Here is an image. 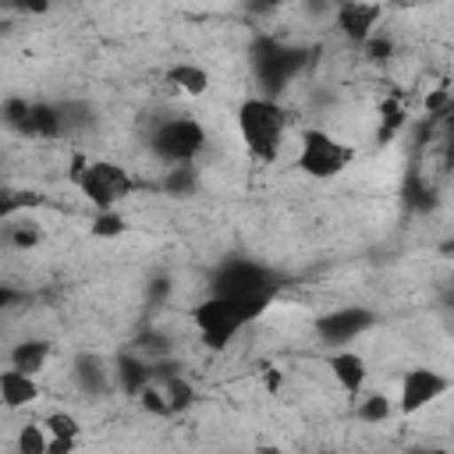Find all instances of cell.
I'll return each instance as SVG.
<instances>
[{
    "mask_svg": "<svg viewBox=\"0 0 454 454\" xmlns=\"http://www.w3.org/2000/svg\"><path fill=\"white\" fill-rule=\"evenodd\" d=\"M238 135L255 163H273L287 138V114L270 96H252L238 106Z\"/></svg>",
    "mask_w": 454,
    "mask_h": 454,
    "instance_id": "obj_1",
    "label": "cell"
},
{
    "mask_svg": "<svg viewBox=\"0 0 454 454\" xmlns=\"http://www.w3.org/2000/svg\"><path fill=\"white\" fill-rule=\"evenodd\" d=\"M355 160V149L348 142H340L337 135L323 131V128H309L301 131V142H298V156H294V167L312 177V181H330L337 174H344Z\"/></svg>",
    "mask_w": 454,
    "mask_h": 454,
    "instance_id": "obj_2",
    "label": "cell"
},
{
    "mask_svg": "<svg viewBox=\"0 0 454 454\" xmlns=\"http://www.w3.org/2000/svg\"><path fill=\"white\" fill-rule=\"evenodd\" d=\"M192 319H195V330H199V337H202V344L209 351H223L245 326L241 309L227 294H209L206 301H199Z\"/></svg>",
    "mask_w": 454,
    "mask_h": 454,
    "instance_id": "obj_3",
    "label": "cell"
},
{
    "mask_svg": "<svg viewBox=\"0 0 454 454\" xmlns=\"http://www.w3.org/2000/svg\"><path fill=\"white\" fill-rule=\"evenodd\" d=\"M206 142H209V135H206L202 121H195V117H170V121H163L153 131L149 145L167 163H192V160H199Z\"/></svg>",
    "mask_w": 454,
    "mask_h": 454,
    "instance_id": "obj_4",
    "label": "cell"
},
{
    "mask_svg": "<svg viewBox=\"0 0 454 454\" xmlns=\"http://www.w3.org/2000/svg\"><path fill=\"white\" fill-rule=\"evenodd\" d=\"M447 390H450V376L447 372L429 369V365L404 369L401 380H397V415L411 419V415L426 411L433 401H440Z\"/></svg>",
    "mask_w": 454,
    "mask_h": 454,
    "instance_id": "obj_5",
    "label": "cell"
},
{
    "mask_svg": "<svg viewBox=\"0 0 454 454\" xmlns=\"http://www.w3.org/2000/svg\"><path fill=\"white\" fill-rule=\"evenodd\" d=\"M380 18H383V4H376V0H344V4L333 11L337 32H340L348 43H355V46H362L369 35H376Z\"/></svg>",
    "mask_w": 454,
    "mask_h": 454,
    "instance_id": "obj_6",
    "label": "cell"
},
{
    "mask_svg": "<svg viewBox=\"0 0 454 454\" xmlns=\"http://www.w3.org/2000/svg\"><path fill=\"white\" fill-rule=\"evenodd\" d=\"M330 376H333V383L348 394V397H358L362 390H365V380H369V362L358 355V351H351V348H340V351H333L330 355Z\"/></svg>",
    "mask_w": 454,
    "mask_h": 454,
    "instance_id": "obj_7",
    "label": "cell"
},
{
    "mask_svg": "<svg viewBox=\"0 0 454 454\" xmlns=\"http://www.w3.org/2000/svg\"><path fill=\"white\" fill-rule=\"evenodd\" d=\"M39 401V383L32 372H21L14 365L0 369V404L7 411H18V408H28Z\"/></svg>",
    "mask_w": 454,
    "mask_h": 454,
    "instance_id": "obj_8",
    "label": "cell"
},
{
    "mask_svg": "<svg viewBox=\"0 0 454 454\" xmlns=\"http://www.w3.org/2000/svg\"><path fill=\"white\" fill-rule=\"evenodd\" d=\"M28 121H32V138L53 142L67 135V114L50 99H28Z\"/></svg>",
    "mask_w": 454,
    "mask_h": 454,
    "instance_id": "obj_9",
    "label": "cell"
},
{
    "mask_svg": "<svg viewBox=\"0 0 454 454\" xmlns=\"http://www.w3.org/2000/svg\"><path fill=\"white\" fill-rule=\"evenodd\" d=\"M46 362H50V344L39 340V337H21L7 351V365L21 369V372H32V376H39L46 369Z\"/></svg>",
    "mask_w": 454,
    "mask_h": 454,
    "instance_id": "obj_10",
    "label": "cell"
},
{
    "mask_svg": "<svg viewBox=\"0 0 454 454\" xmlns=\"http://www.w3.org/2000/svg\"><path fill=\"white\" fill-rule=\"evenodd\" d=\"M167 82L184 96H206L209 92V71L192 60H177L167 67Z\"/></svg>",
    "mask_w": 454,
    "mask_h": 454,
    "instance_id": "obj_11",
    "label": "cell"
},
{
    "mask_svg": "<svg viewBox=\"0 0 454 454\" xmlns=\"http://www.w3.org/2000/svg\"><path fill=\"white\" fill-rule=\"evenodd\" d=\"M92 174L99 177V184L110 192L114 202H124V199L135 192V177H131V170H124V167L114 163V160H92Z\"/></svg>",
    "mask_w": 454,
    "mask_h": 454,
    "instance_id": "obj_12",
    "label": "cell"
},
{
    "mask_svg": "<svg viewBox=\"0 0 454 454\" xmlns=\"http://www.w3.org/2000/svg\"><path fill=\"white\" fill-rule=\"evenodd\" d=\"M369 326V312H355V309H348V312H333V316H323L319 319V330L326 333V340H351L355 333H362Z\"/></svg>",
    "mask_w": 454,
    "mask_h": 454,
    "instance_id": "obj_13",
    "label": "cell"
},
{
    "mask_svg": "<svg viewBox=\"0 0 454 454\" xmlns=\"http://www.w3.org/2000/svg\"><path fill=\"white\" fill-rule=\"evenodd\" d=\"M39 202H43L39 192L14 188V184H4V181H0V223H11L14 216H21L25 209H35Z\"/></svg>",
    "mask_w": 454,
    "mask_h": 454,
    "instance_id": "obj_14",
    "label": "cell"
},
{
    "mask_svg": "<svg viewBox=\"0 0 454 454\" xmlns=\"http://www.w3.org/2000/svg\"><path fill=\"white\" fill-rule=\"evenodd\" d=\"M114 376H117L121 390H128V394L135 397V394L142 390V383H149V380H153V369H149L142 358H135V355H121V358H117Z\"/></svg>",
    "mask_w": 454,
    "mask_h": 454,
    "instance_id": "obj_15",
    "label": "cell"
},
{
    "mask_svg": "<svg viewBox=\"0 0 454 454\" xmlns=\"http://www.w3.org/2000/svg\"><path fill=\"white\" fill-rule=\"evenodd\" d=\"M0 128L21 135V138H32V121H28V99L21 96H7L0 103Z\"/></svg>",
    "mask_w": 454,
    "mask_h": 454,
    "instance_id": "obj_16",
    "label": "cell"
},
{
    "mask_svg": "<svg viewBox=\"0 0 454 454\" xmlns=\"http://www.w3.org/2000/svg\"><path fill=\"white\" fill-rule=\"evenodd\" d=\"M358 404H355V415L362 419V422H369V426H376V422H387L390 415H394V404H390V397L387 394H380V390H362L358 397H355Z\"/></svg>",
    "mask_w": 454,
    "mask_h": 454,
    "instance_id": "obj_17",
    "label": "cell"
},
{
    "mask_svg": "<svg viewBox=\"0 0 454 454\" xmlns=\"http://www.w3.org/2000/svg\"><path fill=\"white\" fill-rule=\"evenodd\" d=\"M160 387H163V397H167L170 415H181V411H188V408L195 404V387H192L181 372H174V376H170V380H163Z\"/></svg>",
    "mask_w": 454,
    "mask_h": 454,
    "instance_id": "obj_18",
    "label": "cell"
},
{
    "mask_svg": "<svg viewBox=\"0 0 454 454\" xmlns=\"http://www.w3.org/2000/svg\"><path fill=\"white\" fill-rule=\"evenodd\" d=\"M128 220L117 213V206L114 209H96V216H92V223H89V234L92 238H99V241H110V238H124L128 234Z\"/></svg>",
    "mask_w": 454,
    "mask_h": 454,
    "instance_id": "obj_19",
    "label": "cell"
},
{
    "mask_svg": "<svg viewBox=\"0 0 454 454\" xmlns=\"http://www.w3.org/2000/svg\"><path fill=\"white\" fill-rule=\"evenodd\" d=\"M43 241V227L35 223V220H11V227H7V245L11 248H18V252H28V248H35Z\"/></svg>",
    "mask_w": 454,
    "mask_h": 454,
    "instance_id": "obj_20",
    "label": "cell"
},
{
    "mask_svg": "<svg viewBox=\"0 0 454 454\" xmlns=\"http://www.w3.org/2000/svg\"><path fill=\"white\" fill-rule=\"evenodd\" d=\"M46 440H50V433H46L43 422H25V426H18V433H14L18 454H46Z\"/></svg>",
    "mask_w": 454,
    "mask_h": 454,
    "instance_id": "obj_21",
    "label": "cell"
},
{
    "mask_svg": "<svg viewBox=\"0 0 454 454\" xmlns=\"http://www.w3.org/2000/svg\"><path fill=\"white\" fill-rule=\"evenodd\" d=\"M43 426H46V433L57 436V440H82V422H78V415H71V411H64V408L50 411V415L43 419Z\"/></svg>",
    "mask_w": 454,
    "mask_h": 454,
    "instance_id": "obj_22",
    "label": "cell"
},
{
    "mask_svg": "<svg viewBox=\"0 0 454 454\" xmlns=\"http://www.w3.org/2000/svg\"><path fill=\"white\" fill-rule=\"evenodd\" d=\"M138 397V408L145 415H156V419H170V408H167V397H163V387L160 383H142V390L135 394Z\"/></svg>",
    "mask_w": 454,
    "mask_h": 454,
    "instance_id": "obj_23",
    "label": "cell"
},
{
    "mask_svg": "<svg viewBox=\"0 0 454 454\" xmlns=\"http://www.w3.org/2000/svg\"><path fill=\"white\" fill-rule=\"evenodd\" d=\"M404 121H408L404 106H401L397 99H387V103L380 106V138H394V135L404 128Z\"/></svg>",
    "mask_w": 454,
    "mask_h": 454,
    "instance_id": "obj_24",
    "label": "cell"
},
{
    "mask_svg": "<svg viewBox=\"0 0 454 454\" xmlns=\"http://www.w3.org/2000/svg\"><path fill=\"white\" fill-rule=\"evenodd\" d=\"M447 106H450V92H447V85H440V89L426 99V110H429L433 117H443V114H447Z\"/></svg>",
    "mask_w": 454,
    "mask_h": 454,
    "instance_id": "obj_25",
    "label": "cell"
},
{
    "mask_svg": "<svg viewBox=\"0 0 454 454\" xmlns=\"http://www.w3.org/2000/svg\"><path fill=\"white\" fill-rule=\"evenodd\" d=\"M14 11H21V14H46L50 7H53V0H7Z\"/></svg>",
    "mask_w": 454,
    "mask_h": 454,
    "instance_id": "obj_26",
    "label": "cell"
},
{
    "mask_svg": "<svg viewBox=\"0 0 454 454\" xmlns=\"http://www.w3.org/2000/svg\"><path fill=\"white\" fill-rule=\"evenodd\" d=\"M74 447H78V440H57V436L46 440V454H71Z\"/></svg>",
    "mask_w": 454,
    "mask_h": 454,
    "instance_id": "obj_27",
    "label": "cell"
},
{
    "mask_svg": "<svg viewBox=\"0 0 454 454\" xmlns=\"http://www.w3.org/2000/svg\"><path fill=\"white\" fill-rule=\"evenodd\" d=\"M262 383H266V394H277L284 387V372L280 369H266L262 372Z\"/></svg>",
    "mask_w": 454,
    "mask_h": 454,
    "instance_id": "obj_28",
    "label": "cell"
},
{
    "mask_svg": "<svg viewBox=\"0 0 454 454\" xmlns=\"http://www.w3.org/2000/svg\"><path fill=\"white\" fill-rule=\"evenodd\" d=\"M14 301H18V291H14L11 284H0V316H4V312H7Z\"/></svg>",
    "mask_w": 454,
    "mask_h": 454,
    "instance_id": "obj_29",
    "label": "cell"
}]
</instances>
